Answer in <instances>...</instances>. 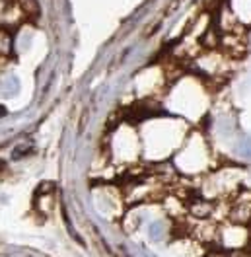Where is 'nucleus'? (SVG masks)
<instances>
[{
	"label": "nucleus",
	"mask_w": 251,
	"mask_h": 257,
	"mask_svg": "<svg viewBox=\"0 0 251 257\" xmlns=\"http://www.w3.org/2000/svg\"><path fill=\"white\" fill-rule=\"evenodd\" d=\"M216 241L224 249H241L251 241V228L239 222L222 224L216 230Z\"/></svg>",
	"instance_id": "nucleus-1"
},
{
	"label": "nucleus",
	"mask_w": 251,
	"mask_h": 257,
	"mask_svg": "<svg viewBox=\"0 0 251 257\" xmlns=\"http://www.w3.org/2000/svg\"><path fill=\"white\" fill-rule=\"evenodd\" d=\"M20 92V80L16 74H8L0 80V96L2 97H14Z\"/></svg>",
	"instance_id": "nucleus-2"
},
{
	"label": "nucleus",
	"mask_w": 251,
	"mask_h": 257,
	"mask_svg": "<svg viewBox=\"0 0 251 257\" xmlns=\"http://www.w3.org/2000/svg\"><path fill=\"white\" fill-rule=\"evenodd\" d=\"M168 232L170 230H168V224L164 220H154L148 226V236L152 241H164L168 238Z\"/></svg>",
	"instance_id": "nucleus-3"
},
{
	"label": "nucleus",
	"mask_w": 251,
	"mask_h": 257,
	"mask_svg": "<svg viewBox=\"0 0 251 257\" xmlns=\"http://www.w3.org/2000/svg\"><path fill=\"white\" fill-rule=\"evenodd\" d=\"M239 150H241V154H243V156L251 158V137H245V139L241 141V145H239Z\"/></svg>",
	"instance_id": "nucleus-4"
}]
</instances>
